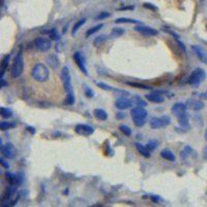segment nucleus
I'll list each match as a JSON object with an SVG mask.
<instances>
[{"label":"nucleus","mask_w":207,"mask_h":207,"mask_svg":"<svg viewBox=\"0 0 207 207\" xmlns=\"http://www.w3.org/2000/svg\"><path fill=\"white\" fill-rule=\"evenodd\" d=\"M61 81H62L63 87H64L65 91L67 93L65 104L69 106L74 105L76 98H75L74 88H72V76H70L69 69L67 67H64L62 70H61Z\"/></svg>","instance_id":"obj_1"},{"label":"nucleus","mask_w":207,"mask_h":207,"mask_svg":"<svg viewBox=\"0 0 207 207\" xmlns=\"http://www.w3.org/2000/svg\"><path fill=\"white\" fill-rule=\"evenodd\" d=\"M31 76L36 82L44 83L49 80L50 78V70L48 67L44 63H37L33 67L31 70Z\"/></svg>","instance_id":"obj_2"},{"label":"nucleus","mask_w":207,"mask_h":207,"mask_svg":"<svg viewBox=\"0 0 207 207\" xmlns=\"http://www.w3.org/2000/svg\"><path fill=\"white\" fill-rule=\"evenodd\" d=\"M131 115H132V118H133L134 124L138 127H141L146 123V119H147V116H148V113H147V111L144 109V107L137 106V107L132 109Z\"/></svg>","instance_id":"obj_3"},{"label":"nucleus","mask_w":207,"mask_h":207,"mask_svg":"<svg viewBox=\"0 0 207 207\" xmlns=\"http://www.w3.org/2000/svg\"><path fill=\"white\" fill-rule=\"evenodd\" d=\"M23 72H24V58H23L22 53L20 52L19 54H17V56L15 57V59H14L10 74H12L13 78L17 79L22 76Z\"/></svg>","instance_id":"obj_4"},{"label":"nucleus","mask_w":207,"mask_h":207,"mask_svg":"<svg viewBox=\"0 0 207 207\" xmlns=\"http://www.w3.org/2000/svg\"><path fill=\"white\" fill-rule=\"evenodd\" d=\"M205 78H206L205 70L198 67L195 70H193V72L191 74L190 79H189V84L191 86H193L194 88H198L201 85V83L205 80Z\"/></svg>","instance_id":"obj_5"},{"label":"nucleus","mask_w":207,"mask_h":207,"mask_svg":"<svg viewBox=\"0 0 207 207\" xmlns=\"http://www.w3.org/2000/svg\"><path fill=\"white\" fill-rule=\"evenodd\" d=\"M171 124V118L168 115H163L160 117H153L150 120V126L152 129H158L166 127Z\"/></svg>","instance_id":"obj_6"},{"label":"nucleus","mask_w":207,"mask_h":207,"mask_svg":"<svg viewBox=\"0 0 207 207\" xmlns=\"http://www.w3.org/2000/svg\"><path fill=\"white\" fill-rule=\"evenodd\" d=\"M34 45L35 48L41 52L49 51L52 47L51 41L49 38H47V37H37L34 41Z\"/></svg>","instance_id":"obj_7"},{"label":"nucleus","mask_w":207,"mask_h":207,"mask_svg":"<svg viewBox=\"0 0 207 207\" xmlns=\"http://www.w3.org/2000/svg\"><path fill=\"white\" fill-rule=\"evenodd\" d=\"M0 150H1L3 157L7 158V160H13L16 155V148H15L13 143H6L4 145H1Z\"/></svg>","instance_id":"obj_8"},{"label":"nucleus","mask_w":207,"mask_h":207,"mask_svg":"<svg viewBox=\"0 0 207 207\" xmlns=\"http://www.w3.org/2000/svg\"><path fill=\"white\" fill-rule=\"evenodd\" d=\"M75 132H76L78 135L83 136V137H88V136H91L94 133V129L92 126L88 124H83V123H79L75 127Z\"/></svg>","instance_id":"obj_9"},{"label":"nucleus","mask_w":207,"mask_h":207,"mask_svg":"<svg viewBox=\"0 0 207 207\" xmlns=\"http://www.w3.org/2000/svg\"><path fill=\"white\" fill-rule=\"evenodd\" d=\"M172 113L177 118L188 115V105L182 103H176L172 107Z\"/></svg>","instance_id":"obj_10"},{"label":"nucleus","mask_w":207,"mask_h":207,"mask_svg":"<svg viewBox=\"0 0 207 207\" xmlns=\"http://www.w3.org/2000/svg\"><path fill=\"white\" fill-rule=\"evenodd\" d=\"M115 107L118 110H126L133 107V101L127 96H120L115 101Z\"/></svg>","instance_id":"obj_11"},{"label":"nucleus","mask_w":207,"mask_h":207,"mask_svg":"<svg viewBox=\"0 0 207 207\" xmlns=\"http://www.w3.org/2000/svg\"><path fill=\"white\" fill-rule=\"evenodd\" d=\"M74 60L76 61V64L78 65V67L80 69V70L82 72H84L85 75H88L87 72V67H86V63H85V58L80 52H75L74 54Z\"/></svg>","instance_id":"obj_12"},{"label":"nucleus","mask_w":207,"mask_h":207,"mask_svg":"<svg viewBox=\"0 0 207 207\" xmlns=\"http://www.w3.org/2000/svg\"><path fill=\"white\" fill-rule=\"evenodd\" d=\"M191 50H193L194 53L196 54V56L199 58V60L201 61V62L207 64V52L201 47V46H197V45L193 46V47H191Z\"/></svg>","instance_id":"obj_13"},{"label":"nucleus","mask_w":207,"mask_h":207,"mask_svg":"<svg viewBox=\"0 0 207 207\" xmlns=\"http://www.w3.org/2000/svg\"><path fill=\"white\" fill-rule=\"evenodd\" d=\"M135 30L137 32H140L141 34L145 35V36H155V35L158 34V31L156 29L151 27H147V26H137L135 28Z\"/></svg>","instance_id":"obj_14"},{"label":"nucleus","mask_w":207,"mask_h":207,"mask_svg":"<svg viewBox=\"0 0 207 207\" xmlns=\"http://www.w3.org/2000/svg\"><path fill=\"white\" fill-rule=\"evenodd\" d=\"M180 156H181V158L184 162H188L190 158L191 160V156H196V152L191 146L186 145V146H184V148L180 151Z\"/></svg>","instance_id":"obj_15"},{"label":"nucleus","mask_w":207,"mask_h":207,"mask_svg":"<svg viewBox=\"0 0 207 207\" xmlns=\"http://www.w3.org/2000/svg\"><path fill=\"white\" fill-rule=\"evenodd\" d=\"M146 100L149 101L150 103L153 104H162L165 102V98L160 93H156V92H153V93H149L147 94L146 96Z\"/></svg>","instance_id":"obj_16"},{"label":"nucleus","mask_w":207,"mask_h":207,"mask_svg":"<svg viewBox=\"0 0 207 207\" xmlns=\"http://www.w3.org/2000/svg\"><path fill=\"white\" fill-rule=\"evenodd\" d=\"M96 86H98L102 89L106 90V91H115V92H119V93H122V94H129V92L125 91V90H121V89H116V88L110 86V85L106 84V83H103V82H95Z\"/></svg>","instance_id":"obj_17"},{"label":"nucleus","mask_w":207,"mask_h":207,"mask_svg":"<svg viewBox=\"0 0 207 207\" xmlns=\"http://www.w3.org/2000/svg\"><path fill=\"white\" fill-rule=\"evenodd\" d=\"M188 107H190L194 111H200L204 108V104L201 101L197 100H190L188 101Z\"/></svg>","instance_id":"obj_18"},{"label":"nucleus","mask_w":207,"mask_h":207,"mask_svg":"<svg viewBox=\"0 0 207 207\" xmlns=\"http://www.w3.org/2000/svg\"><path fill=\"white\" fill-rule=\"evenodd\" d=\"M178 123H179L180 127L184 129V132H188L190 129V118H189V114L186 116H182L180 118H177Z\"/></svg>","instance_id":"obj_19"},{"label":"nucleus","mask_w":207,"mask_h":207,"mask_svg":"<svg viewBox=\"0 0 207 207\" xmlns=\"http://www.w3.org/2000/svg\"><path fill=\"white\" fill-rule=\"evenodd\" d=\"M160 156H162L163 158H165V160H169V162H175V160H176L175 155L168 148L163 149L162 152H160Z\"/></svg>","instance_id":"obj_20"},{"label":"nucleus","mask_w":207,"mask_h":207,"mask_svg":"<svg viewBox=\"0 0 207 207\" xmlns=\"http://www.w3.org/2000/svg\"><path fill=\"white\" fill-rule=\"evenodd\" d=\"M93 115H94V117H95L96 119L102 120V121L107 120V118H108L107 112H106L104 109H95L93 111Z\"/></svg>","instance_id":"obj_21"},{"label":"nucleus","mask_w":207,"mask_h":207,"mask_svg":"<svg viewBox=\"0 0 207 207\" xmlns=\"http://www.w3.org/2000/svg\"><path fill=\"white\" fill-rule=\"evenodd\" d=\"M136 148H137V150L143 156H145V157H150L151 153H150V151L147 149L146 145H142V144H140V143H136Z\"/></svg>","instance_id":"obj_22"},{"label":"nucleus","mask_w":207,"mask_h":207,"mask_svg":"<svg viewBox=\"0 0 207 207\" xmlns=\"http://www.w3.org/2000/svg\"><path fill=\"white\" fill-rule=\"evenodd\" d=\"M116 24H121V23H129V24H142L138 20L129 19V18H119V19L115 20Z\"/></svg>","instance_id":"obj_23"},{"label":"nucleus","mask_w":207,"mask_h":207,"mask_svg":"<svg viewBox=\"0 0 207 207\" xmlns=\"http://www.w3.org/2000/svg\"><path fill=\"white\" fill-rule=\"evenodd\" d=\"M0 115L4 119H8V118H10L13 116V111L10 109H6V108L1 107V109H0Z\"/></svg>","instance_id":"obj_24"},{"label":"nucleus","mask_w":207,"mask_h":207,"mask_svg":"<svg viewBox=\"0 0 207 207\" xmlns=\"http://www.w3.org/2000/svg\"><path fill=\"white\" fill-rule=\"evenodd\" d=\"M86 23V19H81V20H79L78 22H77L76 24H75L74 25V28H72V36H74L75 34L77 33V31H78L79 29H80L81 27H82L83 25H84V24Z\"/></svg>","instance_id":"obj_25"},{"label":"nucleus","mask_w":207,"mask_h":207,"mask_svg":"<svg viewBox=\"0 0 207 207\" xmlns=\"http://www.w3.org/2000/svg\"><path fill=\"white\" fill-rule=\"evenodd\" d=\"M10 55H6V56L3 58V60H2V64H1V78H3V76H4V72H5L6 67H7V65H8V61H10Z\"/></svg>","instance_id":"obj_26"},{"label":"nucleus","mask_w":207,"mask_h":207,"mask_svg":"<svg viewBox=\"0 0 207 207\" xmlns=\"http://www.w3.org/2000/svg\"><path fill=\"white\" fill-rule=\"evenodd\" d=\"M15 126H16L15 123L8 122V121H2V122H0V129H1V131H6V129H13V127H15Z\"/></svg>","instance_id":"obj_27"},{"label":"nucleus","mask_w":207,"mask_h":207,"mask_svg":"<svg viewBox=\"0 0 207 207\" xmlns=\"http://www.w3.org/2000/svg\"><path fill=\"white\" fill-rule=\"evenodd\" d=\"M103 27H104V24H98V25H96V26H94V27H92V28H90V29H88L87 32H86V37H89L90 35L94 34L95 32H98L100 29H102Z\"/></svg>","instance_id":"obj_28"},{"label":"nucleus","mask_w":207,"mask_h":207,"mask_svg":"<svg viewBox=\"0 0 207 207\" xmlns=\"http://www.w3.org/2000/svg\"><path fill=\"white\" fill-rule=\"evenodd\" d=\"M5 177L7 179V181L10 182V184H16L17 186V175L10 173V172H6L5 173Z\"/></svg>","instance_id":"obj_29"},{"label":"nucleus","mask_w":207,"mask_h":207,"mask_svg":"<svg viewBox=\"0 0 207 207\" xmlns=\"http://www.w3.org/2000/svg\"><path fill=\"white\" fill-rule=\"evenodd\" d=\"M123 34H124V29H122V28H114L111 31L112 37H120Z\"/></svg>","instance_id":"obj_30"},{"label":"nucleus","mask_w":207,"mask_h":207,"mask_svg":"<svg viewBox=\"0 0 207 207\" xmlns=\"http://www.w3.org/2000/svg\"><path fill=\"white\" fill-rule=\"evenodd\" d=\"M127 85L129 86H133V87H136V88H141V89H152L150 86H147V85H144V84H141V83H136V82H126Z\"/></svg>","instance_id":"obj_31"},{"label":"nucleus","mask_w":207,"mask_h":207,"mask_svg":"<svg viewBox=\"0 0 207 207\" xmlns=\"http://www.w3.org/2000/svg\"><path fill=\"white\" fill-rule=\"evenodd\" d=\"M48 61H49V64L51 65L53 69H56L59 65V61H58V59L56 58V56H53V55L50 56L49 58H48Z\"/></svg>","instance_id":"obj_32"},{"label":"nucleus","mask_w":207,"mask_h":207,"mask_svg":"<svg viewBox=\"0 0 207 207\" xmlns=\"http://www.w3.org/2000/svg\"><path fill=\"white\" fill-rule=\"evenodd\" d=\"M146 147H147V149L151 152V151H153L156 147H157V141H155V140L149 141V142L146 144Z\"/></svg>","instance_id":"obj_33"},{"label":"nucleus","mask_w":207,"mask_h":207,"mask_svg":"<svg viewBox=\"0 0 207 207\" xmlns=\"http://www.w3.org/2000/svg\"><path fill=\"white\" fill-rule=\"evenodd\" d=\"M119 129L121 132H122L123 134H124L125 136H127V137H129V136H132V129H129L127 125H120L119 126Z\"/></svg>","instance_id":"obj_34"},{"label":"nucleus","mask_w":207,"mask_h":207,"mask_svg":"<svg viewBox=\"0 0 207 207\" xmlns=\"http://www.w3.org/2000/svg\"><path fill=\"white\" fill-rule=\"evenodd\" d=\"M49 36H50V38L54 39V41H58V39L60 38L58 32H57V30L55 29V28H53V29H51L49 31Z\"/></svg>","instance_id":"obj_35"},{"label":"nucleus","mask_w":207,"mask_h":207,"mask_svg":"<svg viewBox=\"0 0 207 207\" xmlns=\"http://www.w3.org/2000/svg\"><path fill=\"white\" fill-rule=\"evenodd\" d=\"M106 38H107V36H106V35H100V36H98L95 39H94V41H93L94 46H96V47H98V46L102 45V44L104 43V41H106Z\"/></svg>","instance_id":"obj_36"},{"label":"nucleus","mask_w":207,"mask_h":207,"mask_svg":"<svg viewBox=\"0 0 207 207\" xmlns=\"http://www.w3.org/2000/svg\"><path fill=\"white\" fill-rule=\"evenodd\" d=\"M84 92H85V95H86L87 98H94V91H93V90H92L90 87L85 86V88H84Z\"/></svg>","instance_id":"obj_37"},{"label":"nucleus","mask_w":207,"mask_h":207,"mask_svg":"<svg viewBox=\"0 0 207 207\" xmlns=\"http://www.w3.org/2000/svg\"><path fill=\"white\" fill-rule=\"evenodd\" d=\"M135 100H136V104H137L138 106H140V107H144L145 108L147 106L146 102H145V101H143L140 96H136Z\"/></svg>","instance_id":"obj_38"},{"label":"nucleus","mask_w":207,"mask_h":207,"mask_svg":"<svg viewBox=\"0 0 207 207\" xmlns=\"http://www.w3.org/2000/svg\"><path fill=\"white\" fill-rule=\"evenodd\" d=\"M110 16H111V14H109V13H102V14H100L98 16L95 17V20H103V19H106V18H108Z\"/></svg>","instance_id":"obj_39"},{"label":"nucleus","mask_w":207,"mask_h":207,"mask_svg":"<svg viewBox=\"0 0 207 207\" xmlns=\"http://www.w3.org/2000/svg\"><path fill=\"white\" fill-rule=\"evenodd\" d=\"M164 31H166V32H168V33H170L171 35H173L175 39H178L180 37L179 35L176 33V32H174V31H172V30H170V29H168V28H164Z\"/></svg>","instance_id":"obj_40"},{"label":"nucleus","mask_w":207,"mask_h":207,"mask_svg":"<svg viewBox=\"0 0 207 207\" xmlns=\"http://www.w3.org/2000/svg\"><path fill=\"white\" fill-rule=\"evenodd\" d=\"M0 164L2 165V167H3V168H5V169H10V164H8V163H6L5 160H4V158L3 157H1L0 158Z\"/></svg>","instance_id":"obj_41"},{"label":"nucleus","mask_w":207,"mask_h":207,"mask_svg":"<svg viewBox=\"0 0 207 207\" xmlns=\"http://www.w3.org/2000/svg\"><path fill=\"white\" fill-rule=\"evenodd\" d=\"M176 41H177V44L178 45H179V47L181 48L182 50H183L184 52H186V46H184V44L183 43H181V41H180V39L178 38V39H176Z\"/></svg>","instance_id":"obj_42"},{"label":"nucleus","mask_w":207,"mask_h":207,"mask_svg":"<svg viewBox=\"0 0 207 207\" xmlns=\"http://www.w3.org/2000/svg\"><path fill=\"white\" fill-rule=\"evenodd\" d=\"M202 153H203V158L205 160H207V146H205L203 148V152H202Z\"/></svg>","instance_id":"obj_43"},{"label":"nucleus","mask_w":207,"mask_h":207,"mask_svg":"<svg viewBox=\"0 0 207 207\" xmlns=\"http://www.w3.org/2000/svg\"><path fill=\"white\" fill-rule=\"evenodd\" d=\"M144 6H145V7H147V8H151V10H156L155 6H152L150 3H145V5H144Z\"/></svg>","instance_id":"obj_44"},{"label":"nucleus","mask_w":207,"mask_h":207,"mask_svg":"<svg viewBox=\"0 0 207 207\" xmlns=\"http://www.w3.org/2000/svg\"><path fill=\"white\" fill-rule=\"evenodd\" d=\"M27 131H29V132H30V133H31V134H32V135H34V134H35V129H34V127H31V126H28V127H27Z\"/></svg>","instance_id":"obj_45"},{"label":"nucleus","mask_w":207,"mask_h":207,"mask_svg":"<svg viewBox=\"0 0 207 207\" xmlns=\"http://www.w3.org/2000/svg\"><path fill=\"white\" fill-rule=\"evenodd\" d=\"M201 98H207V90L205 92H204V93H202L201 94Z\"/></svg>","instance_id":"obj_46"},{"label":"nucleus","mask_w":207,"mask_h":207,"mask_svg":"<svg viewBox=\"0 0 207 207\" xmlns=\"http://www.w3.org/2000/svg\"><path fill=\"white\" fill-rule=\"evenodd\" d=\"M1 83H2V87H5L6 82H5V81H4V79H3V78H1Z\"/></svg>","instance_id":"obj_47"},{"label":"nucleus","mask_w":207,"mask_h":207,"mask_svg":"<svg viewBox=\"0 0 207 207\" xmlns=\"http://www.w3.org/2000/svg\"><path fill=\"white\" fill-rule=\"evenodd\" d=\"M204 138H205V140L207 141V129H206V131H205V134H204Z\"/></svg>","instance_id":"obj_48"}]
</instances>
